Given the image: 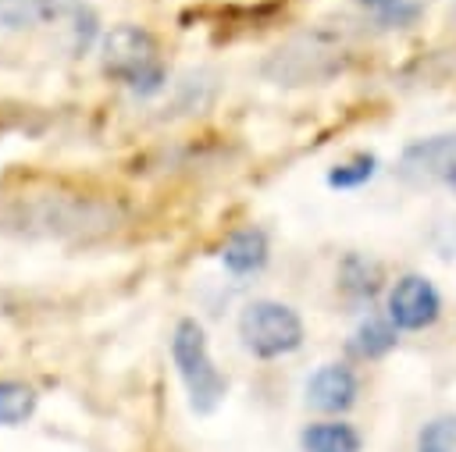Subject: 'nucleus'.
Here are the masks:
<instances>
[{
    "label": "nucleus",
    "instance_id": "1",
    "mask_svg": "<svg viewBox=\"0 0 456 452\" xmlns=\"http://www.w3.org/2000/svg\"><path fill=\"white\" fill-rule=\"evenodd\" d=\"M125 210L103 196L39 192L0 203V231L28 238H100L121 224Z\"/></svg>",
    "mask_w": 456,
    "mask_h": 452
},
{
    "label": "nucleus",
    "instance_id": "2",
    "mask_svg": "<svg viewBox=\"0 0 456 452\" xmlns=\"http://www.w3.org/2000/svg\"><path fill=\"white\" fill-rule=\"evenodd\" d=\"M103 75L118 85L132 89L135 96H157L167 85V68L160 57V43L142 25H114L100 39Z\"/></svg>",
    "mask_w": 456,
    "mask_h": 452
},
{
    "label": "nucleus",
    "instance_id": "3",
    "mask_svg": "<svg viewBox=\"0 0 456 452\" xmlns=\"http://www.w3.org/2000/svg\"><path fill=\"white\" fill-rule=\"evenodd\" d=\"M346 61H349L346 39L338 32L314 28V32H299L285 46H278L264 61V75L274 85H317V82H328L338 71H346Z\"/></svg>",
    "mask_w": 456,
    "mask_h": 452
},
{
    "label": "nucleus",
    "instance_id": "4",
    "mask_svg": "<svg viewBox=\"0 0 456 452\" xmlns=\"http://www.w3.org/2000/svg\"><path fill=\"white\" fill-rule=\"evenodd\" d=\"M171 363H175V370L185 384L189 409L196 416H210L228 395V377L214 363L207 331L196 317H182L175 324V331H171Z\"/></svg>",
    "mask_w": 456,
    "mask_h": 452
},
{
    "label": "nucleus",
    "instance_id": "5",
    "mask_svg": "<svg viewBox=\"0 0 456 452\" xmlns=\"http://www.w3.org/2000/svg\"><path fill=\"white\" fill-rule=\"evenodd\" d=\"M68 28L71 53H86L100 36V18L86 0H0V32Z\"/></svg>",
    "mask_w": 456,
    "mask_h": 452
},
{
    "label": "nucleus",
    "instance_id": "6",
    "mask_svg": "<svg viewBox=\"0 0 456 452\" xmlns=\"http://www.w3.org/2000/svg\"><path fill=\"white\" fill-rule=\"evenodd\" d=\"M306 338L303 317L281 299H249L239 313V342L256 359H281Z\"/></svg>",
    "mask_w": 456,
    "mask_h": 452
},
{
    "label": "nucleus",
    "instance_id": "7",
    "mask_svg": "<svg viewBox=\"0 0 456 452\" xmlns=\"http://www.w3.org/2000/svg\"><path fill=\"white\" fill-rule=\"evenodd\" d=\"M385 317L399 331H424L442 317V292L428 274H403L385 295Z\"/></svg>",
    "mask_w": 456,
    "mask_h": 452
},
{
    "label": "nucleus",
    "instance_id": "8",
    "mask_svg": "<svg viewBox=\"0 0 456 452\" xmlns=\"http://www.w3.org/2000/svg\"><path fill=\"white\" fill-rule=\"evenodd\" d=\"M360 395V377L346 363H324L306 377V406L321 413H346Z\"/></svg>",
    "mask_w": 456,
    "mask_h": 452
},
{
    "label": "nucleus",
    "instance_id": "9",
    "mask_svg": "<svg viewBox=\"0 0 456 452\" xmlns=\"http://www.w3.org/2000/svg\"><path fill=\"white\" fill-rule=\"evenodd\" d=\"M456 164V135H431V139H417L403 149L399 160V174L403 178H442L449 174V167Z\"/></svg>",
    "mask_w": 456,
    "mask_h": 452
},
{
    "label": "nucleus",
    "instance_id": "10",
    "mask_svg": "<svg viewBox=\"0 0 456 452\" xmlns=\"http://www.w3.org/2000/svg\"><path fill=\"white\" fill-rule=\"evenodd\" d=\"M267 260H271V238H267V231L256 228V224L235 228V231L224 238V246H221V263H224V270L235 274V278L260 274V270L267 267Z\"/></svg>",
    "mask_w": 456,
    "mask_h": 452
},
{
    "label": "nucleus",
    "instance_id": "11",
    "mask_svg": "<svg viewBox=\"0 0 456 452\" xmlns=\"http://www.w3.org/2000/svg\"><path fill=\"white\" fill-rule=\"evenodd\" d=\"M381 281H385L381 278V263L363 256V253H349L338 263V288L353 303H370L381 292Z\"/></svg>",
    "mask_w": 456,
    "mask_h": 452
},
{
    "label": "nucleus",
    "instance_id": "12",
    "mask_svg": "<svg viewBox=\"0 0 456 452\" xmlns=\"http://www.w3.org/2000/svg\"><path fill=\"white\" fill-rule=\"evenodd\" d=\"M299 445H303V452H360L363 448V438H360V431L353 424L321 420V424L303 427Z\"/></svg>",
    "mask_w": 456,
    "mask_h": 452
},
{
    "label": "nucleus",
    "instance_id": "13",
    "mask_svg": "<svg viewBox=\"0 0 456 452\" xmlns=\"http://www.w3.org/2000/svg\"><path fill=\"white\" fill-rule=\"evenodd\" d=\"M399 345V327L388 317H363L349 338L353 356L360 359H381Z\"/></svg>",
    "mask_w": 456,
    "mask_h": 452
},
{
    "label": "nucleus",
    "instance_id": "14",
    "mask_svg": "<svg viewBox=\"0 0 456 452\" xmlns=\"http://www.w3.org/2000/svg\"><path fill=\"white\" fill-rule=\"evenodd\" d=\"M39 406V395L25 381L0 377V427H18L25 424Z\"/></svg>",
    "mask_w": 456,
    "mask_h": 452
},
{
    "label": "nucleus",
    "instance_id": "15",
    "mask_svg": "<svg viewBox=\"0 0 456 452\" xmlns=\"http://www.w3.org/2000/svg\"><path fill=\"white\" fill-rule=\"evenodd\" d=\"M381 28H410L420 21L428 0H356Z\"/></svg>",
    "mask_w": 456,
    "mask_h": 452
},
{
    "label": "nucleus",
    "instance_id": "16",
    "mask_svg": "<svg viewBox=\"0 0 456 452\" xmlns=\"http://www.w3.org/2000/svg\"><path fill=\"white\" fill-rule=\"evenodd\" d=\"M374 174H378V157L374 153H356V157H349V160H342L328 171V185L331 189H360Z\"/></svg>",
    "mask_w": 456,
    "mask_h": 452
},
{
    "label": "nucleus",
    "instance_id": "17",
    "mask_svg": "<svg viewBox=\"0 0 456 452\" xmlns=\"http://www.w3.org/2000/svg\"><path fill=\"white\" fill-rule=\"evenodd\" d=\"M417 452H456V413L431 416L417 431Z\"/></svg>",
    "mask_w": 456,
    "mask_h": 452
},
{
    "label": "nucleus",
    "instance_id": "18",
    "mask_svg": "<svg viewBox=\"0 0 456 452\" xmlns=\"http://www.w3.org/2000/svg\"><path fill=\"white\" fill-rule=\"evenodd\" d=\"M445 182H449V185H452V189H456V164H452V167H449V174H445Z\"/></svg>",
    "mask_w": 456,
    "mask_h": 452
}]
</instances>
